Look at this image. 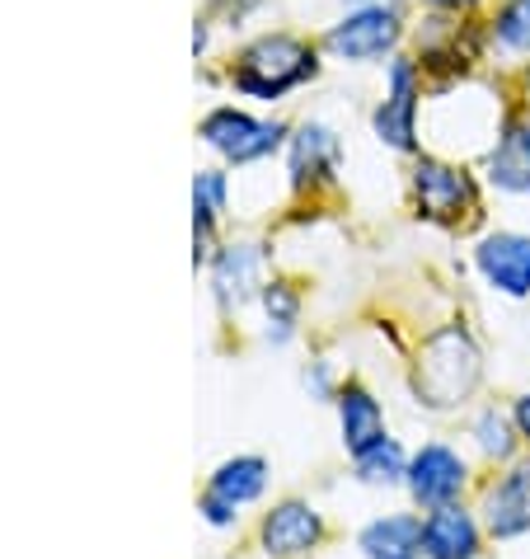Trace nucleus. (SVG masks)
I'll list each match as a JSON object with an SVG mask.
<instances>
[{
  "instance_id": "nucleus-1",
  "label": "nucleus",
  "mask_w": 530,
  "mask_h": 559,
  "mask_svg": "<svg viewBox=\"0 0 530 559\" xmlns=\"http://www.w3.org/2000/svg\"><path fill=\"white\" fill-rule=\"evenodd\" d=\"M479 381V348L460 324L436 330L423 353H418V371H413V391L427 409H450L474 391Z\"/></svg>"
},
{
  "instance_id": "nucleus-2",
  "label": "nucleus",
  "mask_w": 530,
  "mask_h": 559,
  "mask_svg": "<svg viewBox=\"0 0 530 559\" xmlns=\"http://www.w3.org/2000/svg\"><path fill=\"white\" fill-rule=\"evenodd\" d=\"M315 75V48L296 43L287 34L258 38L254 48H244L240 67H236V90L254 99H282L287 90H296L301 81Z\"/></svg>"
},
{
  "instance_id": "nucleus-3",
  "label": "nucleus",
  "mask_w": 530,
  "mask_h": 559,
  "mask_svg": "<svg viewBox=\"0 0 530 559\" xmlns=\"http://www.w3.org/2000/svg\"><path fill=\"white\" fill-rule=\"evenodd\" d=\"M202 142L216 146L226 160L249 165V160H263L268 151H277L282 128H277V122H258L249 114H236V108H216L212 118H202Z\"/></svg>"
},
{
  "instance_id": "nucleus-4",
  "label": "nucleus",
  "mask_w": 530,
  "mask_h": 559,
  "mask_svg": "<svg viewBox=\"0 0 530 559\" xmlns=\"http://www.w3.org/2000/svg\"><path fill=\"white\" fill-rule=\"evenodd\" d=\"M413 198L418 212L432 216V222H460L465 212H474V183L465 169L446 165V160H423L413 169Z\"/></svg>"
},
{
  "instance_id": "nucleus-5",
  "label": "nucleus",
  "mask_w": 530,
  "mask_h": 559,
  "mask_svg": "<svg viewBox=\"0 0 530 559\" xmlns=\"http://www.w3.org/2000/svg\"><path fill=\"white\" fill-rule=\"evenodd\" d=\"M403 479H409L413 499L423 508H446V503H456L465 489V461L450 452V447L432 442L409 461V475Z\"/></svg>"
},
{
  "instance_id": "nucleus-6",
  "label": "nucleus",
  "mask_w": 530,
  "mask_h": 559,
  "mask_svg": "<svg viewBox=\"0 0 530 559\" xmlns=\"http://www.w3.org/2000/svg\"><path fill=\"white\" fill-rule=\"evenodd\" d=\"M399 14L395 10H357L352 20H342L329 34V48L342 61H376L399 43Z\"/></svg>"
},
{
  "instance_id": "nucleus-7",
  "label": "nucleus",
  "mask_w": 530,
  "mask_h": 559,
  "mask_svg": "<svg viewBox=\"0 0 530 559\" xmlns=\"http://www.w3.org/2000/svg\"><path fill=\"white\" fill-rule=\"evenodd\" d=\"M376 132L381 142H389L395 151H413L418 136V71L409 61H395L389 71V95L376 108Z\"/></svg>"
},
{
  "instance_id": "nucleus-8",
  "label": "nucleus",
  "mask_w": 530,
  "mask_h": 559,
  "mask_svg": "<svg viewBox=\"0 0 530 559\" xmlns=\"http://www.w3.org/2000/svg\"><path fill=\"white\" fill-rule=\"evenodd\" d=\"M479 273L489 277L497 292L507 297H526L530 292V236H511V230H497L479 245Z\"/></svg>"
},
{
  "instance_id": "nucleus-9",
  "label": "nucleus",
  "mask_w": 530,
  "mask_h": 559,
  "mask_svg": "<svg viewBox=\"0 0 530 559\" xmlns=\"http://www.w3.org/2000/svg\"><path fill=\"white\" fill-rule=\"evenodd\" d=\"M324 536V522L320 512L310 503H277L268 518H263V550H268L273 559H296L305 555L315 540Z\"/></svg>"
},
{
  "instance_id": "nucleus-10",
  "label": "nucleus",
  "mask_w": 530,
  "mask_h": 559,
  "mask_svg": "<svg viewBox=\"0 0 530 559\" xmlns=\"http://www.w3.org/2000/svg\"><path fill=\"white\" fill-rule=\"evenodd\" d=\"M483 518H489L493 536H521L530 532V461L503 475L483 493Z\"/></svg>"
},
{
  "instance_id": "nucleus-11",
  "label": "nucleus",
  "mask_w": 530,
  "mask_h": 559,
  "mask_svg": "<svg viewBox=\"0 0 530 559\" xmlns=\"http://www.w3.org/2000/svg\"><path fill=\"white\" fill-rule=\"evenodd\" d=\"M423 555L427 559H474L479 555V526L465 508L446 503L432 508L423 522Z\"/></svg>"
},
{
  "instance_id": "nucleus-12",
  "label": "nucleus",
  "mask_w": 530,
  "mask_h": 559,
  "mask_svg": "<svg viewBox=\"0 0 530 559\" xmlns=\"http://www.w3.org/2000/svg\"><path fill=\"white\" fill-rule=\"evenodd\" d=\"M357 546L366 559H418L423 555V522L409 518V512H395V518L371 522Z\"/></svg>"
},
{
  "instance_id": "nucleus-13",
  "label": "nucleus",
  "mask_w": 530,
  "mask_h": 559,
  "mask_svg": "<svg viewBox=\"0 0 530 559\" xmlns=\"http://www.w3.org/2000/svg\"><path fill=\"white\" fill-rule=\"evenodd\" d=\"M489 179L507 193H530V128L526 122H507L497 146L489 155Z\"/></svg>"
},
{
  "instance_id": "nucleus-14",
  "label": "nucleus",
  "mask_w": 530,
  "mask_h": 559,
  "mask_svg": "<svg viewBox=\"0 0 530 559\" xmlns=\"http://www.w3.org/2000/svg\"><path fill=\"white\" fill-rule=\"evenodd\" d=\"M338 418H342V442H348L352 456L385 438V414L362 385H348V391L338 395Z\"/></svg>"
},
{
  "instance_id": "nucleus-15",
  "label": "nucleus",
  "mask_w": 530,
  "mask_h": 559,
  "mask_svg": "<svg viewBox=\"0 0 530 559\" xmlns=\"http://www.w3.org/2000/svg\"><path fill=\"white\" fill-rule=\"evenodd\" d=\"M263 485H268V465H263L258 456H236V461H226L221 471L212 475L207 493H216V499L230 503V508H244V503L258 499Z\"/></svg>"
},
{
  "instance_id": "nucleus-16",
  "label": "nucleus",
  "mask_w": 530,
  "mask_h": 559,
  "mask_svg": "<svg viewBox=\"0 0 530 559\" xmlns=\"http://www.w3.org/2000/svg\"><path fill=\"white\" fill-rule=\"evenodd\" d=\"M338 165V142L329 128H301V136H296L291 146V179L296 183H310V179H324L334 175Z\"/></svg>"
},
{
  "instance_id": "nucleus-17",
  "label": "nucleus",
  "mask_w": 530,
  "mask_h": 559,
  "mask_svg": "<svg viewBox=\"0 0 530 559\" xmlns=\"http://www.w3.org/2000/svg\"><path fill=\"white\" fill-rule=\"evenodd\" d=\"M254 283H258V250L254 245H226L216 254V292H221V301H244Z\"/></svg>"
},
{
  "instance_id": "nucleus-18",
  "label": "nucleus",
  "mask_w": 530,
  "mask_h": 559,
  "mask_svg": "<svg viewBox=\"0 0 530 559\" xmlns=\"http://www.w3.org/2000/svg\"><path fill=\"white\" fill-rule=\"evenodd\" d=\"M357 475H362L366 485H399V479L409 475L399 442L395 438H381V442H371L366 452H357Z\"/></svg>"
},
{
  "instance_id": "nucleus-19",
  "label": "nucleus",
  "mask_w": 530,
  "mask_h": 559,
  "mask_svg": "<svg viewBox=\"0 0 530 559\" xmlns=\"http://www.w3.org/2000/svg\"><path fill=\"white\" fill-rule=\"evenodd\" d=\"M493 38L507 52H526L530 48V0H507L493 20Z\"/></svg>"
},
{
  "instance_id": "nucleus-20",
  "label": "nucleus",
  "mask_w": 530,
  "mask_h": 559,
  "mask_svg": "<svg viewBox=\"0 0 530 559\" xmlns=\"http://www.w3.org/2000/svg\"><path fill=\"white\" fill-rule=\"evenodd\" d=\"M193 207H197V240H207L212 222H216V216H221V207H226V179L216 175V169L197 175V183H193Z\"/></svg>"
},
{
  "instance_id": "nucleus-21",
  "label": "nucleus",
  "mask_w": 530,
  "mask_h": 559,
  "mask_svg": "<svg viewBox=\"0 0 530 559\" xmlns=\"http://www.w3.org/2000/svg\"><path fill=\"white\" fill-rule=\"evenodd\" d=\"M474 438H479V447H483V456H497V461H507V456H511V447H517L507 414H497V409H483V414H479Z\"/></svg>"
},
{
  "instance_id": "nucleus-22",
  "label": "nucleus",
  "mask_w": 530,
  "mask_h": 559,
  "mask_svg": "<svg viewBox=\"0 0 530 559\" xmlns=\"http://www.w3.org/2000/svg\"><path fill=\"white\" fill-rule=\"evenodd\" d=\"M263 306H268V320L277 324L273 338H277V344H282V338L291 334V324H296V297H291V292H287L282 283H277V287L263 292Z\"/></svg>"
},
{
  "instance_id": "nucleus-23",
  "label": "nucleus",
  "mask_w": 530,
  "mask_h": 559,
  "mask_svg": "<svg viewBox=\"0 0 530 559\" xmlns=\"http://www.w3.org/2000/svg\"><path fill=\"white\" fill-rule=\"evenodd\" d=\"M511 418H517V432H521V438L530 442V395L521 400V405H517V414H511Z\"/></svg>"
},
{
  "instance_id": "nucleus-24",
  "label": "nucleus",
  "mask_w": 530,
  "mask_h": 559,
  "mask_svg": "<svg viewBox=\"0 0 530 559\" xmlns=\"http://www.w3.org/2000/svg\"><path fill=\"white\" fill-rule=\"evenodd\" d=\"M342 5H357V10H395L399 0H342Z\"/></svg>"
},
{
  "instance_id": "nucleus-25",
  "label": "nucleus",
  "mask_w": 530,
  "mask_h": 559,
  "mask_svg": "<svg viewBox=\"0 0 530 559\" xmlns=\"http://www.w3.org/2000/svg\"><path fill=\"white\" fill-rule=\"evenodd\" d=\"M427 5H436V10H470L474 0H427Z\"/></svg>"
}]
</instances>
